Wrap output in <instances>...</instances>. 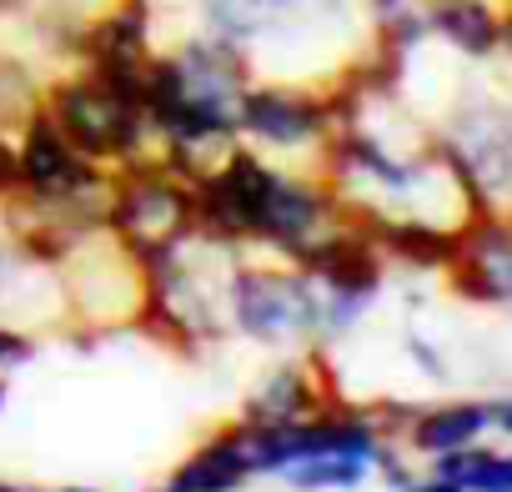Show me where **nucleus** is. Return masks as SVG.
Wrapping results in <instances>:
<instances>
[{"mask_svg":"<svg viewBox=\"0 0 512 492\" xmlns=\"http://www.w3.org/2000/svg\"><path fill=\"white\" fill-rule=\"evenodd\" d=\"M347 216V201L342 191L317 171H292L282 166L267 206H262V221H256V246H251V257H277V262H292L302 246L327 231L332 221Z\"/></svg>","mask_w":512,"mask_h":492,"instance_id":"0eeeda50","label":"nucleus"},{"mask_svg":"<svg viewBox=\"0 0 512 492\" xmlns=\"http://www.w3.org/2000/svg\"><path fill=\"white\" fill-rule=\"evenodd\" d=\"M236 136L267 156L322 151L332 136V106L322 86L297 81H251L236 106Z\"/></svg>","mask_w":512,"mask_h":492,"instance_id":"423d86ee","label":"nucleus"},{"mask_svg":"<svg viewBox=\"0 0 512 492\" xmlns=\"http://www.w3.org/2000/svg\"><path fill=\"white\" fill-rule=\"evenodd\" d=\"M156 56V0H106L76 31V66L136 86Z\"/></svg>","mask_w":512,"mask_h":492,"instance_id":"6e6552de","label":"nucleus"},{"mask_svg":"<svg viewBox=\"0 0 512 492\" xmlns=\"http://www.w3.org/2000/svg\"><path fill=\"white\" fill-rule=\"evenodd\" d=\"M36 332H26V327H16V322H6L0 317V377L6 372H21L31 357H36Z\"/></svg>","mask_w":512,"mask_h":492,"instance_id":"aec40b11","label":"nucleus"},{"mask_svg":"<svg viewBox=\"0 0 512 492\" xmlns=\"http://www.w3.org/2000/svg\"><path fill=\"white\" fill-rule=\"evenodd\" d=\"M367 21H372L377 46H387L397 56H412L427 41V11H422V0H367Z\"/></svg>","mask_w":512,"mask_h":492,"instance_id":"6ab92c4d","label":"nucleus"},{"mask_svg":"<svg viewBox=\"0 0 512 492\" xmlns=\"http://www.w3.org/2000/svg\"><path fill=\"white\" fill-rule=\"evenodd\" d=\"M46 101V71L31 56L0 51V131H16Z\"/></svg>","mask_w":512,"mask_h":492,"instance_id":"f3484780","label":"nucleus"},{"mask_svg":"<svg viewBox=\"0 0 512 492\" xmlns=\"http://www.w3.org/2000/svg\"><path fill=\"white\" fill-rule=\"evenodd\" d=\"M447 287L472 307H512V216L507 211H477L462 221Z\"/></svg>","mask_w":512,"mask_h":492,"instance_id":"9b49d317","label":"nucleus"},{"mask_svg":"<svg viewBox=\"0 0 512 492\" xmlns=\"http://www.w3.org/2000/svg\"><path fill=\"white\" fill-rule=\"evenodd\" d=\"M492 432V407L487 402H432V407H412L407 427H402V447L412 457H447L457 447H472Z\"/></svg>","mask_w":512,"mask_h":492,"instance_id":"4468645a","label":"nucleus"},{"mask_svg":"<svg viewBox=\"0 0 512 492\" xmlns=\"http://www.w3.org/2000/svg\"><path fill=\"white\" fill-rule=\"evenodd\" d=\"M41 111L61 126V136L96 166L116 171L121 161H136L151 146L136 86L106 81L86 66H61L56 76H46V101Z\"/></svg>","mask_w":512,"mask_h":492,"instance_id":"f03ea898","label":"nucleus"},{"mask_svg":"<svg viewBox=\"0 0 512 492\" xmlns=\"http://www.w3.org/2000/svg\"><path fill=\"white\" fill-rule=\"evenodd\" d=\"M322 292L277 257H236L226 272V327L256 347L317 342Z\"/></svg>","mask_w":512,"mask_h":492,"instance_id":"7ed1b4c3","label":"nucleus"},{"mask_svg":"<svg viewBox=\"0 0 512 492\" xmlns=\"http://www.w3.org/2000/svg\"><path fill=\"white\" fill-rule=\"evenodd\" d=\"M196 11H201V26L211 36H226L241 46H256L267 36V26L277 21L267 0H196Z\"/></svg>","mask_w":512,"mask_h":492,"instance_id":"a211bd4d","label":"nucleus"},{"mask_svg":"<svg viewBox=\"0 0 512 492\" xmlns=\"http://www.w3.org/2000/svg\"><path fill=\"white\" fill-rule=\"evenodd\" d=\"M0 412H6V377H0Z\"/></svg>","mask_w":512,"mask_h":492,"instance_id":"cd10ccee","label":"nucleus"},{"mask_svg":"<svg viewBox=\"0 0 512 492\" xmlns=\"http://www.w3.org/2000/svg\"><path fill=\"white\" fill-rule=\"evenodd\" d=\"M267 6H272V16H292V11L302 6V0H267Z\"/></svg>","mask_w":512,"mask_h":492,"instance_id":"393cba45","label":"nucleus"},{"mask_svg":"<svg viewBox=\"0 0 512 492\" xmlns=\"http://www.w3.org/2000/svg\"><path fill=\"white\" fill-rule=\"evenodd\" d=\"M246 482H256V462H251L246 422L231 417V422L211 427V432L161 477L156 492H241Z\"/></svg>","mask_w":512,"mask_h":492,"instance_id":"ddd939ff","label":"nucleus"},{"mask_svg":"<svg viewBox=\"0 0 512 492\" xmlns=\"http://www.w3.org/2000/svg\"><path fill=\"white\" fill-rule=\"evenodd\" d=\"M106 236L136 262V272L166 262L171 252L196 236V211H191V181L176 176L156 151L121 161L111 171V196H106Z\"/></svg>","mask_w":512,"mask_h":492,"instance_id":"f257e3e1","label":"nucleus"},{"mask_svg":"<svg viewBox=\"0 0 512 492\" xmlns=\"http://www.w3.org/2000/svg\"><path fill=\"white\" fill-rule=\"evenodd\" d=\"M497 51L512 61V11H502V36H497Z\"/></svg>","mask_w":512,"mask_h":492,"instance_id":"b1692460","label":"nucleus"},{"mask_svg":"<svg viewBox=\"0 0 512 492\" xmlns=\"http://www.w3.org/2000/svg\"><path fill=\"white\" fill-rule=\"evenodd\" d=\"M407 357H412V362H417L427 377H447V362H442V352H437L427 337H417V332L407 337Z\"/></svg>","mask_w":512,"mask_h":492,"instance_id":"4be33fe9","label":"nucleus"},{"mask_svg":"<svg viewBox=\"0 0 512 492\" xmlns=\"http://www.w3.org/2000/svg\"><path fill=\"white\" fill-rule=\"evenodd\" d=\"M11 141H16V166H21V191H26V196L71 201V196H81V191H96V186L111 176L106 166L86 161V156L61 136V126H56L46 111H36L31 121H21V126L11 131Z\"/></svg>","mask_w":512,"mask_h":492,"instance_id":"9d476101","label":"nucleus"},{"mask_svg":"<svg viewBox=\"0 0 512 492\" xmlns=\"http://www.w3.org/2000/svg\"><path fill=\"white\" fill-rule=\"evenodd\" d=\"M372 477H377V457H357V452H317L277 472V482L292 492H357Z\"/></svg>","mask_w":512,"mask_h":492,"instance_id":"dca6fc26","label":"nucleus"},{"mask_svg":"<svg viewBox=\"0 0 512 492\" xmlns=\"http://www.w3.org/2000/svg\"><path fill=\"white\" fill-rule=\"evenodd\" d=\"M51 492H96V487H51Z\"/></svg>","mask_w":512,"mask_h":492,"instance_id":"bb28decb","label":"nucleus"},{"mask_svg":"<svg viewBox=\"0 0 512 492\" xmlns=\"http://www.w3.org/2000/svg\"><path fill=\"white\" fill-rule=\"evenodd\" d=\"M176 66H181V81H186V96L221 116V121H236V106L246 96V86L256 81L251 71V46L241 41H226V36H211V31H196L186 36L176 51Z\"/></svg>","mask_w":512,"mask_h":492,"instance_id":"f8f14e48","label":"nucleus"},{"mask_svg":"<svg viewBox=\"0 0 512 492\" xmlns=\"http://www.w3.org/2000/svg\"><path fill=\"white\" fill-rule=\"evenodd\" d=\"M282 176V161H272L267 151H256L246 141H236L221 161H211L196 181H191V211H196V236L221 246V252L251 257L256 246V221Z\"/></svg>","mask_w":512,"mask_h":492,"instance_id":"39448f33","label":"nucleus"},{"mask_svg":"<svg viewBox=\"0 0 512 492\" xmlns=\"http://www.w3.org/2000/svg\"><path fill=\"white\" fill-rule=\"evenodd\" d=\"M0 492H36V487H26V482H11V477H0Z\"/></svg>","mask_w":512,"mask_h":492,"instance_id":"a878e982","label":"nucleus"},{"mask_svg":"<svg viewBox=\"0 0 512 492\" xmlns=\"http://www.w3.org/2000/svg\"><path fill=\"white\" fill-rule=\"evenodd\" d=\"M487 407H492V432L512 437V397H502V402H487Z\"/></svg>","mask_w":512,"mask_h":492,"instance_id":"5701e85b","label":"nucleus"},{"mask_svg":"<svg viewBox=\"0 0 512 492\" xmlns=\"http://www.w3.org/2000/svg\"><path fill=\"white\" fill-rule=\"evenodd\" d=\"M422 11H427V36H437L447 51H457L467 61L497 56L502 11L492 0H422Z\"/></svg>","mask_w":512,"mask_h":492,"instance_id":"2eb2a0df","label":"nucleus"},{"mask_svg":"<svg viewBox=\"0 0 512 492\" xmlns=\"http://www.w3.org/2000/svg\"><path fill=\"white\" fill-rule=\"evenodd\" d=\"M21 191V166H16V141L11 131H0V206Z\"/></svg>","mask_w":512,"mask_h":492,"instance_id":"412c9836","label":"nucleus"},{"mask_svg":"<svg viewBox=\"0 0 512 492\" xmlns=\"http://www.w3.org/2000/svg\"><path fill=\"white\" fill-rule=\"evenodd\" d=\"M427 146L457 176L472 216L512 201V101L492 91H467Z\"/></svg>","mask_w":512,"mask_h":492,"instance_id":"20e7f679","label":"nucleus"},{"mask_svg":"<svg viewBox=\"0 0 512 492\" xmlns=\"http://www.w3.org/2000/svg\"><path fill=\"white\" fill-rule=\"evenodd\" d=\"M337 397L342 392L332 387L327 347L312 342L302 357H282V362H272L262 377H256L251 392L241 397L236 417L251 422V427H287V422H302V417H312L317 407H327Z\"/></svg>","mask_w":512,"mask_h":492,"instance_id":"1a4fd4ad","label":"nucleus"}]
</instances>
